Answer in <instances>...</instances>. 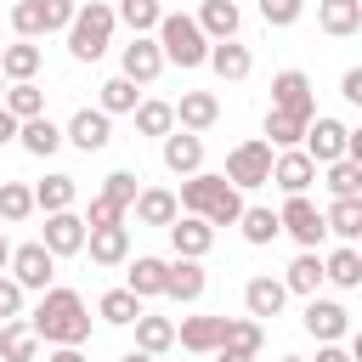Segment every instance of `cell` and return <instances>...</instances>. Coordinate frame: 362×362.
<instances>
[{"label":"cell","instance_id":"7c38bea8","mask_svg":"<svg viewBox=\"0 0 362 362\" xmlns=\"http://www.w3.org/2000/svg\"><path fill=\"white\" fill-rule=\"evenodd\" d=\"M62 136H68L79 153H102V147L113 141V113H102V107H79V113L62 124Z\"/></svg>","mask_w":362,"mask_h":362},{"label":"cell","instance_id":"7dc6e473","mask_svg":"<svg viewBox=\"0 0 362 362\" xmlns=\"http://www.w3.org/2000/svg\"><path fill=\"white\" fill-rule=\"evenodd\" d=\"M136 181H141V175H136V170H113V175H107V181H102V192H107V198H113V204H124V209H130V204H136V192H141V187H136Z\"/></svg>","mask_w":362,"mask_h":362},{"label":"cell","instance_id":"f5cc1de1","mask_svg":"<svg viewBox=\"0 0 362 362\" xmlns=\"http://www.w3.org/2000/svg\"><path fill=\"white\" fill-rule=\"evenodd\" d=\"M317 362H351V351L339 339H328V345H317Z\"/></svg>","mask_w":362,"mask_h":362},{"label":"cell","instance_id":"2e32d148","mask_svg":"<svg viewBox=\"0 0 362 362\" xmlns=\"http://www.w3.org/2000/svg\"><path fill=\"white\" fill-rule=\"evenodd\" d=\"M272 181H277L283 192H311V181H317L311 153H305V147H277V158H272Z\"/></svg>","mask_w":362,"mask_h":362},{"label":"cell","instance_id":"d4e9b609","mask_svg":"<svg viewBox=\"0 0 362 362\" xmlns=\"http://www.w3.org/2000/svg\"><path fill=\"white\" fill-rule=\"evenodd\" d=\"M322 283H328V277H322V255H317V249H300V255L288 260V272H283V288H288V294H305V300H311Z\"/></svg>","mask_w":362,"mask_h":362},{"label":"cell","instance_id":"4dcf8cb0","mask_svg":"<svg viewBox=\"0 0 362 362\" xmlns=\"http://www.w3.org/2000/svg\"><path fill=\"white\" fill-rule=\"evenodd\" d=\"M322 221H328V232H334L339 243H362V192H356V198H334V204L322 209Z\"/></svg>","mask_w":362,"mask_h":362},{"label":"cell","instance_id":"836d02e7","mask_svg":"<svg viewBox=\"0 0 362 362\" xmlns=\"http://www.w3.org/2000/svg\"><path fill=\"white\" fill-rule=\"evenodd\" d=\"M175 345V322L170 317H153V311H141L136 317V351H147V356H164Z\"/></svg>","mask_w":362,"mask_h":362},{"label":"cell","instance_id":"9c48e42d","mask_svg":"<svg viewBox=\"0 0 362 362\" xmlns=\"http://www.w3.org/2000/svg\"><path fill=\"white\" fill-rule=\"evenodd\" d=\"M119 74L136 79V85H153L164 74V51H158V34H136L124 51H119Z\"/></svg>","mask_w":362,"mask_h":362},{"label":"cell","instance_id":"91938a15","mask_svg":"<svg viewBox=\"0 0 362 362\" xmlns=\"http://www.w3.org/2000/svg\"><path fill=\"white\" fill-rule=\"evenodd\" d=\"M351 362H362V328L351 334Z\"/></svg>","mask_w":362,"mask_h":362},{"label":"cell","instance_id":"52a82bcc","mask_svg":"<svg viewBox=\"0 0 362 362\" xmlns=\"http://www.w3.org/2000/svg\"><path fill=\"white\" fill-rule=\"evenodd\" d=\"M6 272H11L23 288L45 294V288H51V277H57V255L34 238V243H17V249H11V266H6Z\"/></svg>","mask_w":362,"mask_h":362},{"label":"cell","instance_id":"5b68a950","mask_svg":"<svg viewBox=\"0 0 362 362\" xmlns=\"http://www.w3.org/2000/svg\"><path fill=\"white\" fill-rule=\"evenodd\" d=\"M272 158H277V147H272L266 136H249V141H238V147L226 153V181H232L238 192H255V187L272 181Z\"/></svg>","mask_w":362,"mask_h":362},{"label":"cell","instance_id":"d6a6232c","mask_svg":"<svg viewBox=\"0 0 362 362\" xmlns=\"http://www.w3.org/2000/svg\"><path fill=\"white\" fill-rule=\"evenodd\" d=\"M96 317H102L107 328H130V322L141 317V294H130V288H107V294L96 300Z\"/></svg>","mask_w":362,"mask_h":362},{"label":"cell","instance_id":"4fadbf2b","mask_svg":"<svg viewBox=\"0 0 362 362\" xmlns=\"http://www.w3.org/2000/svg\"><path fill=\"white\" fill-rule=\"evenodd\" d=\"M175 345L192 356H215L226 345V317H181L175 322Z\"/></svg>","mask_w":362,"mask_h":362},{"label":"cell","instance_id":"e0dca14e","mask_svg":"<svg viewBox=\"0 0 362 362\" xmlns=\"http://www.w3.org/2000/svg\"><path fill=\"white\" fill-rule=\"evenodd\" d=\"M204 288H209L204 260L175 255V260H170V277H164V294H170V300H181V305H198V300H204Z\"/></svg>","mask_w":362,"mask_h":362},{"label":"cell","instance_id":"bcb514c9","mask_svg":"<svg viewBox=\"0 0 362 362\" xmlns=\"http://www.w3.org/2000/svg\"><path fill=\"white\" fill-rule=\"evenodd\" d=\"M300 11H305V0H260L266 28H294V23H300Z\"/></svg>","mask_w":362,"mask_h":362},{"label":"cell","instance_id":"7402d4cb","mask_svg":"<svg viewBox=\"0 0 362 362\" xmlns=\"http://www.w3.org/2000/svg\"><path fill=\"white\" fill-rule=\"evenodd\" d=\"M130 209H136V221H141V226H170V221L181 215V198H175L170 187H141Z\"/></svg>","mask_w":362,"mask_h":362},{"label":"cell","instance_id":"44dd1931","mask_svg":"<svg viewBox=\"0 0 362 362\" xmlns=\"http://www.w3.org/2000/svg\"><path fill=\"white\" fill-rule=\"evenodd\" d=\"M85 249H90L96 266H124V260H130V226H124V221H119V226H90Z\"/></svg>","mask_w":362,"mask_h":362},{"label":"cell","instance_id":"30bf717a","mask_svg":"<svg viewBox=\"0 0 362 362\" xmlns=\"http://www.w3.org/2000/svg\"><path fill=\"white\" fill-rule=\"evenodd\" d=\"M300 322H305V334H311L317 345H328V339H345V334H351V311H345L339 300H322V294H311V300H305V317H300Z\"/></svg>","mask_w":362,"mask_h":362},{"label":"cell","instance_id":"6125c7cd","mask_svg":"<svg viewBox=\"0 0 362 362\" xmlns=\"http://www.w3.org/2000/svg\"><path fill=\"white\" fill-rule=\"evenodd\" d=\"M277 362H305V356H277Z\"/></svg>","mask_w":362,"mask_h":362},{"label":"cell","instance_id":"d6986e66","mask_svg":"<svg viewBox=\"0 0 362 362\" xmlns=\"http://www.w3.org/2000/svg\"><path fill=\"white\" fill-rule=\"evenodd\" d=\"M209 68H215V79L238 85V79H249V74H255V57H249V45H243V40H209Z\"/></svg>","mask_w":362,"mask_h":362},{"label":"cell","instance_id":"680465c9","mask_svg":"<svg viewBox=\"0 0 362 362\" xmlns=\"http://www.w3.org/2000/svg\"><path fill=\"white\" fill-rule=\"evenodd\" d=\"M6 266H11V238L0 232V272H6Z\"/></svg>","mask_w":362,"mask_h":362},{"label":"cell","instance_id":"ffe728a7","mask_svg":"<svg viewBox=\"0 0 362 362\" xmlns=\"http://www.w3.org/2000/svg\"><path fill=\"white\" fill-rule=\"evenodd\" d=\"M215 119H221V96L215 90H181V102H175V124L181 130H198L204 136Z\"/></svg>","mask_w":362,"mask_h":362},{"label":"cell","instance_id":"f35d334b","mask_svg":"<svg viewBox=\"0 0 362 362\" xmlns=\"http://www.w3.org/2000/svg\"><path fill=\"white\" fill-rule=\"evenodd\" d=\"M305 124H311V119L272 107V113H266V141H272V147H300V141H305Z\"/></svg>","mask_w":362,"mask_h":362},{"label":"cell","instance_id":"c3c4849f","mask_svg":"<svg viewBox=\"0 0 362 362\" xmlns=\"http://www.w3.org/2000/svg\"><path fill=\"white\" fill-rule=\"evenodd\" d=\"M119 221H124V204H113L107 192H96L90 209H85V226H119Z\"/></svg>","mask_w":362,"mask_h":362},{"label":"cell","instance_id":"f546056e","mask_svg":"<svg viewBox=\"0 0 362 362\" xmlns=\"http://www.w3.org/2000/svg\"><path fill=\"white\" fill-rule=\"evenodd\" d=\"M238 23H243L238 0H204V6H198V28H204L209 40H238Z\"/></svg>","mask_w":362,"mask_h":362},{"label":"cell","instance_id":"11a10c76","mask_svg":"<svg viewBox=\"0 0 362 362\" xmlns=\"http://www.w3.org/2000/svg\"><path fill=\"white\" fill-rule=\"evenodd\" d=\"M45 362H90V356H85V351H79V345H57V351H51V356H45Z\"/></svg>","mask_w":362,"mask_h":362},{"label":"cell","instance_id":"9a60e30c","mask_svg":"<svg viewBox=\"0 0 362 362\" xmlns=\"http://www.w3.org/2000/svg\"><path fill=\"white\" fill-rule=\"evenodd\" d=\"M164 232H170V249L187 255V260H204V255L215 249V226H209L204 215H175Z\"/></svg>","mask_w":362,"mask_h":362},{"label":"cell","instance_id":"484cf974","mask_svg":"<svg viewBox=\"0 0 362 362\" xmlns=\"http://www.w3.org/2000/svg\"><path fill=\"white\" fill-rule=\"evenodd\" d=\"M283 300H288V288H283V277H249L243 283V305H249V317H277L283 311Z\"/></svg>","mask_w":362,"mask_h":362},{"label":"cell","instance_id":"9f6ffc18","mask_svg":"<svg viewBox=\"0 0 362 362\" xmlns=\"http://www.w3.org/2000/svg\"><path fill=\"white\" fill-rule=\"evenodd\" d=\"M345 158L362 164V130H345Z\"/></svg>","mask_w":362,"mask_h":362},{"label":"cell","instance_id":"ee69618b","mask_svg":"<svg viewBox=\"0 0 362 362\" xmlns=\"http://www.w3.org/2000/svg\"><path fill=\"white\" fill-rule=\"evenodd\" d=\"M11 28H17V40H40L45 34V0H11Z\"/></svg>","mask_w":362,"mask_h":362},{"label":"cell","instance_id":"ab89813d","mask_svg":"<svg viewBox=\"0 0 362 362\" xmlns=\"http://www.w3.org/2000/svg\"><path fill=\"white\" fill-rule=\"evenodd\" d=\"M74 198H79V187H74V175H45L40 187H34V209H74Z\"/></svg>","mask_w":362,"mask_h":362},{"label":"cell","instance_id":"83f0119b","mask_svg":"<svg viewBox=\"0 0 362 362\" xmlns=\"http://www.w3.org/2000/svg\"><path fill=\"white\" fill-rule=\"evenodd\" d=\"M17 141H23V153H34V158H51V153H57L68 136H62V124H57V119H45V113H40V119H23Z\"/></svg>","mask_w":362,"mask_h":362},{"label":"cell","instance_id":"4316f807","mask_svg":"<svg viewBox=\"0 0 362 362\" xmlns=\"http://www.w3.org/2000/svg\"><path fill=\"white\" fill-rule=\"evenodd\" d=\"M317 28L334 34V40L356 34L362 28V0H317Z\"/></svg>","mask_w":362,"mask_h":362},{"label":"cell","instance_id":"d590c367","mask_svg":"<svg viewBox=\"0 0 362 362\" xmlns=\"http://www.w3.org/2000/svg\"><path fill=\"white\" fill-rule=\"evenodd\" d=\"M238 226H243V243H272L277 232H283V221H277V209H266V204H243V215H238Z\"/></svg>","mask_w":362,"mask_h":362},{"label":"cell","instance_id":"816d5d0a","mask_svg":"<svg viewBox=\"0 0 362 362\" xmlns=\"http://www.w3.org/2000/svg\"><path fill=\"white\" fill-rule=\"evenodd\" d=\"M339 96H345L351 107H362V68H345V79H339Z\"/></svg>","mask_w":362,"mask_h":362},{"label":"cell","instance_id":"ac0fdd59","mask_svg":"<svg viewBox=\"0 0 362 362\" xmlns=\"http://www.w3.org/2000/svg\"><path fill=\"white\" fill-rule=\"evenodd\" d=\"M164 170H170V175H192V170H204V136L175 124V130L164 136Z\"/></svg>","mask_w":362,"mask_h":362},{"label":"cell","instance_id":"8fae6325","mask_svg":"<svg viewBox=\"0 0 362 362\" xmlns=\"http://www.w3.org/2000/svg\"><path fill=\"white\" fill-rule=\"evenodd\" d=\"M272 107H283V113H300V119H317L311 79H305L300 68H283V74H272Z\"/></svg>","mask_w":362,"mask_h":362},{"label":"cell","instance_id":"f1b7e54d","mask_svg":"<svg viewBox=\"0 0 362 362\" xmlns=\"http://www.w3.org/2000/svg\"><path fill=\"white\" fill-rule=\"evenodd\" d=\"M322 277L334 288H362V249L356 243H339L334 255H322Z\"/></svg>","mask_w":362,"mask_h":362},{"label":"cell","instance_id":"b9f144b4","mask_svg":"<svg viewBox=\"0 0 362 362\" xmlns=\"http://www.w3.org/2000/svg\"><path fill=\"white\" fill-rule=\"evenodd\" d=\"M34 215V187H23V181H0V221H28Z\"/></svg>","mask_w":362,"mask_h":362},{"label":"cell","instance_id":"db71d44e","mask_svg":"<svg viewBox=\"0 0 362 362\" xmlns=\"http://www.w3.org/2000/svg\"><path fill=\"white\" fill-rule=\"evenodd\" d=\"M215 362H260V356H255V351H238V345H221Z\"/></svg>","mask_w":362,"mask_h":362},{"label":"cell","instance_id":"8992f818","mask_svg":"<svg viewBox=\"0 0 362 362\" xmlns=\"http://www.w3.org/2000/svg\"><path fill=\"white\" fill-rule=\"evenodd\" d=\"M277 221H283V232H288L300 249H317V243L328 238V221H322V209H317L305 192H288V204L277 209Z\"/></svg>","mask_w":362,"mask_h":362},{"label":"cell","instance_id":"1f68e13d","mask_svg":"<svg viewBox=\"0 0 362 362\" xmlns=\"http://www.w3.org/2000/svg\"><path fill=\"white\" fill-rule=\"evenodd\" d=\"M40 57H45V51H40L34 40H11V45H0V74H6L11 85H17V79H34V74H40Z\"/></svg>","mask_w":362,"mask_h":362},{"label":"cell","instance_id":"be15d7a7","mask_svg":"<svg viewBox=\"0 0 362 362\" xmlns=\"http://www.w3.org/2000/svg\"><path fill=\"white\" fill-rule=\"evenodd\" d=\"M0 96H6V74H0Z\"/></svg>","mask_w":362,"mask_h":362},{"label":"cell","instance_id":"60d3db41","mask_svg":"<svg viewBox=\"0 0 362 362\" xmlns=\"http://www.w3.org/2000/svg\"><path fill=\"white\" fill-rule=\"evenodd\" d=\"M322 181H328V192H334V198H356V192H362V164L334 158V164H322Z\"/></svg>","mask_w":362,"mask_h":362},{"label":"cell","instance_id":"277c9868","mask_svg":"<svg viewBox=\"0 0 362 362\" xmlns=\"http://www.w3.org/2000/svg\"><path fill=\"white\" fill-rule=\"evenodd\" d=\"M153 34H158L164 62H175V68H204V62H209V34H204L198 17H187V11H164Z\"/></svg>","mask_w":362,"mask_h":362},{"label":"cell","instance_id":"7bdbcfd3","mask_svg":"<svg viewBox=\"0 0 362 362\" xmlns=\"http://www.w3.org/2000/svg\"><path fill=\"white\" fill-rule=\"evenodd\" d=\"M226 345L260 356V345H266V322H260V317H226Z\"/></svg>","mask_w":362,"mask_h":362},{"label":"cell","instance_id":"cb8c5ba5","mask_svg":"<svg viewBox=\"0 0 362 362\" xmlns=\"http://www.w3.org/2000/svg\"><path fill=\"white\" fill-rule=\"evenodd\" d=\"M34 356H40V334H34V322H28V317L0 322V362H34Z\"/></svg>","mask_w":362,"mask_h":362},{"label":"cell","instance_id":"6f0895ef","mask_svg":"<svg viewBox=\"0 0 362 362\" xmlns=\"http://www.w3.org/2000/svg\"><path fill=\"white\" fill-rule=\"evenodd\" d=\"M17 130H23V124H17V119L0 107V147H6V141H17Z\"/></svg>","mask_w":362,"mask_h":362},{"label":"cell","instance_id":"6da1fadb","mask_svg":"<svg viewBox=\"0 0 362 362\" xmlns=\"http://www.w3.org/2000/svg\"><path fill=\"white\" fill-rule=\"evenodd\" d=\"M34 334H40V345H85L90 339V311H85V294L79 288H45L40 294V305H34Z\"/></svg>","mask_w":362,"mask_h":362},{"label":"cell","instance_id":"74e56055","mask_svg":"<svg viewBox=\"0 0 362 362\" xmlns=\"http://www.w3.org/2000/svg\"><path fill=\"white\" fill-rule=\"evenodd\" d=\"M136 130L141 136H170L175 130V102H158V96H147V102H136Z\"/></svg>","mask_w":362,"mask_h":362},{"label":"cell","instance_id":"3957f363","mask_svg":"<svg viewBox=\"0 0 362 362\" xmlns=\"http://www.w3.org/2000/svg\"><path fill=\"white\" fill-rule=\"evenodd\" d=\"M113 28H119V11L102 6V0H85L68 23V57L74 62H96L107 45H113Z\"/></svg>","mask_w":362,"mask_h":362},{"label":"cell","instance_id":"f6af8a7d","mask_svg":"<svg viewBox=\"0 0 362 362\" xmlns=\"http://www.w3.org/2000/svg\"><path fill=\"white\" fill-rule=\"evenodd\" d=\"M158 0H119V23L130 28V34H153L158 28Z\"/></svg>","mask_w":362,"mask_h":362},{"label":"cell","instance_id":"e575fe53","mask_svg":"<svg viewBox=\"0 0 362 362\" xmlns=\"http://www.w3.org/2000/svg\"><path fill=\"white\" fill-rule=\"evenodd\" d=\"M0 107H6L17 124H23V119H40V113H45V90H40L34 79H17V85H6V102H0Z\"/></svg>","mask_w":362,"mask_h":362},{"label":"cell","instance_id":"ba28073f","mask_svg":"<svg viewBox=\"0 0 362 362\" xmlns=\"http://www.w3.org/2000/svg\"><path fill=\"white\" fill-rule=\"evenodd\" d=\"M85 238H90L85 215H74V209H51V215H45V232H40V243H45L57 260H68V255H85Z\"/></svg>","mask_w":362,"mask_h":362},{"label":"cell","instance_id":"5bb4252c","mask_svg":"<svg viewBox=\"0 0 362 362\" xmlns=\"http://www.w3.org/2000/svg\"><path fill=\"white\" fill-rule=\"evenodd\" d=\"M305 153H311V164L322 170V164H334V158H345V124L339 119H328V113H317L311 124H305V141H300Z\"/></svg>","mask_w":362,"mask_h":362},{"label":"cell","instance_id":"7a4b0ae2","mask_svg":"<svg viewBox=\"0 0 362 362\" xmlns=\"http://www.w3.org/2000/svg\"><path fill=\"white\" fill-rule=\"evenodd\" d=\"M175 198H181V215H204L209 226H238V215H243V192L226 175H209V170L181 175Z\"/></svg>","mask_w":362,"mask_h":362},{"label":"cell","instance_id":"8d00e7d4","mask_svg":"<svg viewBox=\"0 0 362 362\" xmlns=\"http://www.w3.org/2000/svg\"><path fill=\"white\" fill-rule=\"evenodd\" d=\"M136 102H141V85H136V79H124V74L102 79V96H96L102 113H136Z\"/></svg>","mask_w":362,"mask_h":362},{"label":"cell","instance_id":"603a6c76","mask_svg":"<svg viewBox=\"0 0 362 362\" xmlns=\"http://www.w3.org/2000/svg\"><path fill=\"white\" fill-rule=\"evenodd\" d=\"M124 266H130V272H124V288H130V294H141V300L164 294L170 260H158V255H136V260H124Z\"/></svg>","mask_w":362,"mask_h":362},{"label":"cell","instance_id":"681fc988","mask_svg":"<svg viewBox=\"0 0 362 362\" xmlns=\"http://www.w3.org/2000/svg\"><path fill=\"white\" fill-rule=\"evenodd\" d=\"M74 11H79V0H45V34H68Z\"/></svg>","mask_w":362,"mask_h":362},{"label":"cell","instance_id":"94428289","mask_svg":"<svg viewBox=\"0 0 362 362\" xmlns=\"http://www.w3.org/2000/svg\"><path fill=\"white\" fill-rule=\"evenodd\" d=\"M119 362H153V356H147V351H124Z\"/></svg>","mask_w":362,"mask_h":362},{"label":"cell","instance_id":"f907efd6","mask_svg":"<svg viewBox=\"0 0 362 362\" xmlns=\"http://www.w3.org/2000/svg\"><path fill=\"white\" fill-rule=\"evenodd\" d=\"M23 283L17 277H0V322H11V317H23Z\"/></svg>","mask_w":362,"mask_h":362}]
</instances>
